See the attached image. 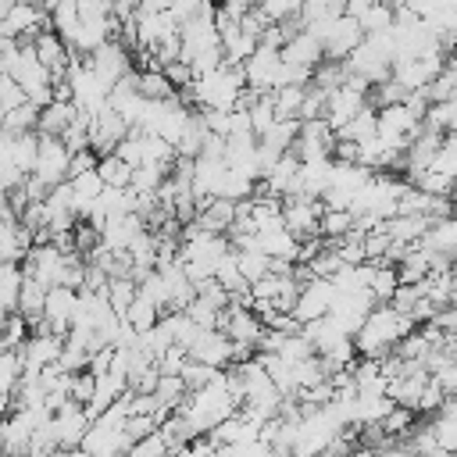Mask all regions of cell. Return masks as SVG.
<instances>
[{
  "mask_svg": "<svg viewBox=\"0 0 457 457\" xmlns=\"http://www.w3.org/2000/svg\"><path fill=\"white\" fill-rule=\"evenodd\" d=\"M407 332H414V318H411V314L396 311L393 303H375V307L368 311L364 325L357 328L353 343H357V353H361V357H378V361H382L386 353L396 350V343H400Z\"/></svg>",
  "mask_w": 457,
  "mask_h": 457,
  "instance_id": "6da1fadb",
  "label": "cell"
},
{
  "mask_svg": "<svg viewBox=\"0 0 457 457\" xmlns=\"http://www.w3.org/2000/svg\"><path fill=\"white\" fill-rule=\"evenodd\" d=\"M311 32L321 36L325 54H328V57H339V61H346V57L353 54V46L364 39L361 21L350 18V14H339V18H332V21H321V25H314Z\"/></svg>",
  "mask_w": 457,
  "mask_h": 457,
  "instance_id": "7a4b0ae2",
  "label": "cell"
},
{
  "mask_svg": "<svg viewBox=\"0 0 457 457\" xmlns=\"http://www.w3.org/2000/svg\"><path fill=\"white\" fill-rule=\"evenodd\" d=\"M68 257H71V253L57 250L54 243H36V246L25 253V271H29L32 278H39L46 289H50V286H64Z\"/></svg>",
  "mask_w": 457,
  "mask_h": 457,
  "instance_id": "3957f363",
  "label": "cell"
},
{
  "mask_svg": "<svg viewBox=\"0 0 457 457\" xmlns=\"http://www.w3.org/2000/svg\"><path fill=\"white\" fill-rule=\"evenodd\" d=\"M75 307H79V289L75 286H50L46 289V307H43V325L39 328H50L57 336H68L71 332ZM39 328H32V332H39Z\"/></svg>",
  "mask_w": 457,
  "mask_h": 457,
  "instance_id": "277c9868",
  "label": "cell"
},
{
  "mask_svg": "<svg viewBox=\"0 0 457 457\" xmlns=\"http://www.w3.org/2000/svg\"><path fill=\"white\" fill-rule=\"evenodd\" d=\"M129 132H132L129 118H125L121 111H114L111 104H107L104 111H96L93 121H89V143H93V150H96L100 157H104V154H114V146H118Z\"/></svg>",
  "mask_w": 457,
  "mask_h": 457,
  "instance_id": "5b68a950",
  "label": "cell"
},
{
  "mask_svg": "<svg viewBox=\"0 0 457 457\" xmlns=\"http://www.w3.org/2000/svg\"><path fill=\"white\" fill-rule=\"evenodd\" d=\"M39 161H36V175L46 182V186H57L68 179V168H71V146L61 139V136H46L39 132Z\"/></svg>",
  "mask_w": 457,
  "mask_h": 457,
  "instance_id": "8992f818",
  "label": "cell"
},
{
  "mask_svg": "<svg viewBox=\"0 0 457 457\" xmlns=\"http://www.w3.org/2000/svg\"><path fill=\"white\" fill-rule=\"evenodd\" d=\"M336 282L332 278H325V275H314V278H307L303 286H300V296H296V307H293V314L300 318V321H311V318H321V314H328L332 311V303H336Z\"/></svg>",
  "mask_w": 457,
  "mask_h": 457,
  "instance_id": "52a82bcc",
  "label": "cell"
},
{
  "mask_svg": "<svg viewBox=\"0 0 457 457\" xmlns=\"http://www.w3.org/2000/svg\"><path fill=\"white\" fill-rule=\"evenodd\" d=\"M86 61H89V68H93V71H96L111 89L118 86V79H121V75H129V71H132L129 46H125L121 39H107V43H104V46H96Z\"/></svg>",
  "mask_w": 457,
  "mask_h": 457,
  "instance_id": "ba28073f",
  "label": "cell"
},
{
  "mask_svg": "<svg viewBox=\"0 0 457 457\" xmlns=\"http://www.w3.org/2000/svg\"><path fill=\"white\" fill-rule=\"evenodd\" d=\"M243 68H246V86L268 93V89H275V82H278V71H282V50L261 43V46L253 50V57L243 61Z\"/></svg>",
  "mask_w": 457,
  "mask_h": 457,
  "instance_id": "9c48e42d",
  "label": "cell"
},
{
  "mask_svg": "<svg viewBox=\"0 0 457 457\" xmlns=\"http://www.w3.org/2000/svg\"><path fill=\"white\" fill-rule=\"evenodd\" d=\"M82 453H93V457H114V453H132V436L125 428H111V425H100L93 418L86 439H82Z\"/></svg>",
  "mask_w": 457,
  "mask_h": 457,
  "instance_id": "30bf717a",
  "label": "cell"
},
{
  "mask_svg": "<svg viewBox=\"0 0 457 457\" xmlns=\"http://www.w3.org/2000/svg\"><path fill=\"white\" fill-rule=\"evenodd\" d=\"M364 104H371L368 100V93H361V89H353V86H336V89H328V107H325V118H328V125L339 132Z\"/></svg>",
  "mask_w": 457,
  "mask_h": 457,
  "instance_id": "8fae6325",
  "label": "cell"
},
{
  "mask_svg": "<svg viewBox=\"0 0 457 457\" xmlns=\"http://www.w3.org/2000/svg\"><path fill=\"white\" fill-rule=\"evenodd\" d=\"M189 357L207 361L214 368H228L232 364V339H228V332H221V328H200L196 343L189 346Z\"/></svg>",
  "mask_w": 457,
  "mask_h": 457,
  "instance_id": "7c38bea8",
  "label": "cell"
},
{
  "mask_svg": "<svg viewBox=\"0 0 457 457\" xmlns=\"http://www.w3.org/2000/svg\"><path fill=\"white\" fill-rule=\"evenodd\" d=\"M282 57L289 61V64H307V68H318L328 54H325V43H321V36H314L311 29H300L286 46H282Z\"/></svg>",
  "mask_w": 457,
  "mask_h": 457,
  "instance_id": "4fadbf2b",
  "label": "cell"
},
{
  "mask_svg": "<svg viewBox=\"0 0 457 457\" xmlns=\"http://www.w3.org/2000/svg\"><path fill=\"white\" fill-rule=\"evenodd\" d=\"M428 225H432V218L425 211H400V214H393V218L382 221V228L393 239H403V243H421V236L428 232Z\"/></svg>",
  "mask_w": 457,
  "mask_h": 457,
  "instance_id": "5bb4252c",
  "label": "cell"
},
{
  "mask_svg": "<svg viewBox=\"0 0 457 457\" xmlns=\"http://www.w3.org/2000/svg\"><path fill=\"white\" fill-rule=\"evenodd\" d=\"M257 239H261V250H268L271 257L300 261V246H303V239H300L293 228L278 225V228H268V232H257Z\"/></svg>",
  "mask_w": 457,
  "mask_h": 457,
  "instance_id": "9a60e30c",
  "label": "cell"
},
{
  "mask_svg": "<svg viewBox=\"0 0 457 457\" xmlns=\"http://www.w3.org/2000/svg\"><path fill=\"white\" fill-rule=\"evenodd\" d=\"M21 286H25V264L4 261V268H0V311L4 314H14L18 311Z\"/></svg>",
  "mask_w": 457,
  "mask_h": 457,
  "instance_id": "2e32d148",
  "label": "cell"
},
{
  "mask_svg": "<svg viewBox=\"0 0 457 457\" xmlns=\"http://www.w3.org/2000/svg\"><path fill=\"white\" fill-rule=\"evenodd\" d=\"M75 118H79V104H75V100H50V104L39 111V132L61 136Z\"/></svg>",
  "mask_w": 457,
  "mask_h": 457,
  "instance_id": "e0dca14e",
  "label": "cell"
},
{
  "mask_svg": "<svg viewBox=\"0 0 457 457\" xmlns=\"http://www.w3.org/2000/svg\"><path fill=\"white\" fill-rule=\"evenodd\" d=\"M421 243H425L428 250H439V253L457 257V214L436 218V221L428 225V232L421 236Z\"/></svg>",
  "mask_w": 457,
  "mask_h": 457,
  "instance_id": "ac0fdd59",
  "label": "cell"
},
{
  "mask_svg": "<svg viewBox=\"0 0 457 457\" xmlns=\"http://www.w3.org/2000/svg\"><path fill=\"white\" fill-rule=\"evenodd\" d=\"M357 21H361L364 36H371V32H389V29L396 25V4H393V0H375Z\"/></svg>",
  "mask_w": 457,
  "mask_h": 457,
  "instance_id": "d6986e66",
  "label": "cell"
},
{
  "mask_svg": "<svg viewBox=\"0 0 457 457\" xmlns=\"http://www.w3.org/2000/svg\"><path fill=\"white\" fill-rule=\"evenodd\" d=\"M339 136H346V139H368V136H378V107H375V104H364V107L339 129Z\"/></svg>",
  "mask_w": 457,
  "mask_h": 457,
  "instance_id": "ffe728a7",
  "label": "cell"
},
{
  "mask_svg": "<svg viewBox=\"0 0 457 457\" xmlns=\"http://www.w3.org/2000/svg\"><path fill=\"white\" fill-rule=\"evenodd\" d=\"M168 171H171L168 164L143 161V164H136V168H132V182H129V186H132L136 193H157V189H161V182L168 179Z\"/></svg>",
  "mask_w": 457,
  "mask_h": 457,
  "instance_id": "44dd1931",
  "label": "cell"
},
{
  "mask_svg": "<svg viewBox=\"0 0 457 457\" xmlns=\"http://www.w3.org/2000/svg\"><path fill=\"white\" fill-rule=\"evenodd\" d=\"M161 314H164V311H161V303H157V300H150L146 293H139V296L132 300V307L125 311V321H132L139 332H146V328H154V325L161 321Z\"/></svg>",
  "mask_w": 457,
  "mask_h": 457,
  "instance_id": "7402d4cb",
  "label": "cell"
},
{
  "mask_svg": "<svg viewBox=\"0 0 457 457\" xmlns=\"http://www.w3.org/2000/svg\"><path fill=\"white\" fill-rule=\"evenodd\" d=\"M139 93L150 96V100H164V96H175L179 89H175V82L168 79L164 68H146V71H139Z\"/></svg>",
  "mask_w": 457,
  "mask_h": 457,
  "instance_id": "603a6c76",
  "label": "cell"
},
{
  "mask_svg": "<svg viewBox=\"0 0 457 457\" xmlns=\"http://www.w3.org/2000/svg\"><path fill=\"white\" fill-rule=\"evenodd\" d=\"M132 168H136V164H129V161L118 157V154H104L100 164H96V171L104 175V182H107V186H121V189L132 182Z\"/></svg>",
  "mask_w": 457,
  "mask_h": 457,
  "instance_id": "cb8c5ba5",
  "label": "cell"
},
{
  "mask_svg": "<svg viewBox=\"0 0 457 457\" xmlns=\"http://www.w3.org/2000/svg\"><path fill=\"white\" fill-rule=\"evenodd\" d=\"M271 96H275V111H278V118H300L307 86H278V89H271Z\"/></svg>",
  "mask_w": 457,
  "mask_h": 457,
  "instance_id": "d4e9b609",
  "label": "cell"
},
{
  "mask_svg": "<svg viewBox=\"0 0 457 457\" xmlns=\"http://www.w3.org/2000/svg\"><path fill=\"white\" fill-rule=\"evenodd\" d=\"M353 211L350 207H325V214H321V236H328V239H343L350 228H353Z\"/></svg>",
  "mask_w": 457,
  "mask_h": 457,
  "instance_id": "484cf974",
  "label": "cell"
},
{
  "mask_svg": "<svg viewBox=\"0 0 457 457\" xmlns=\"http://www.w3.org/2000/svg\"><path fill=\"white\" fill-rule=\"evenodd\" d=\"M39 104H21V107H14V111H4V129H11V132H29V129H39Z\"/></svg>",
  "mask_w": 457,
  "mask_h": 457,
  "instance_id": "4316f807",
  "label": "cell"
},
{
  "mask_svg": "<svg viewBox=\"0 0 457 457\" xmlns=\"http://www.w3.org/2000/svg\"><path fill=\"white\" fill-rule=\"evenodd\" d=\"M371 289H375L378 303H389L393 293L400 289V271H396V264H378V268H375V282H371Z\"/></svg>",
  "mask_w": 457,
  "mask_h": 457,
  "instance_id": "83f0119b",
  "label": "cell"
},
{
  "mask_svg": "<svg viewBox=\"0 0 457 457\" xmlns=\"http://www.w3.org/2000/svg\"><path fill=\"white\" fill-rule=\"evenodd\" d=\"M21 104H29V89L14 79V75H0V111H14V107H21Z\"/></svg>",
  "mask_w": 457,
  "mask_h": 457,
  "instance_id": "f1b7e54d",
  "label": "cell"
},
{
  "mask_svg": "<svg viewBox=\"0 0 457 457\" xmlns=\"http://www.w3.org/2000/svg\"><path fill=\"white\" fill-rule=\"evenodd\" d=\"M414 407H407V403H396L386 418H382V428L389 432V436H411V428H414Z\"/></svg>",
  "mask_w": 457,
  "mask_h": 457,
  "instance_id": "f546056e",
  "label": "cell"
},
{
  "mask_svg": "<svg viewBox=\"0 0 457 457\" xmlns=\"http://www.w3.org/2000/svg\"><path fill=\"white\" fill-rule=\"evenodd\" d=\"M157 453H171V443H168V436L161 432V425H157L154 432H146L143 439L132 443V457H157Z\"/></svg>",
  "mask_w": 457,
  "mask_h": 457,
  "instance_id": "4dcf8cb0",
  "label": "cell"
},
{
  "mask_svg": "<svg viewBox=\"0 0 457 457\" xmlns=\"http://www.w3.org/2000/svg\"><path fill=\"white\" fill-rule=\"evenodd\" d=\"M214 371H218L214 364L189 357V361H186V368H182V378H186V386H189V389H200V386H207V382L214 378Z\"/></svg>",
  "mask_w": 457,
  "mask_h": 457,
  "instance_id": "1f68e13d",
  "label": "cell"
},
{
  "mask_svg": "<svg viewBox=\"0 0 457 457\" xmlns=\"http://www.w3.org/2000/svg\"><path fill=\"white\" fill-rule=\"evenodd\" d=\"M93 389H96V371H89V368L75 371V378H71V400L89 403L93 400Z\"/></svg>",
  "mask_w": 457,
  "mask_h": 457,
  "instance_id": "d6a6232c",
  "label": "cell"
},
{
  "mask_svg": "<svg viewBox=\"0 0 457 457\" xmlns=\"http://www.w3.org/2000/svg\"><path fill=\"white\" fill-rule=\"evenodd\" d=\"M161 421H157V414H129V421H125V432L132 436V443L136 439H143L146 432H154Z\"/></svg>",
  "mask_w": 457,
  "mask_h": 457,
  "instance_id": "836d02e7",
  "label": "cell"
},
{
  "mask_svg": "<svg viewBox=\"0 0 457 457\" xmlns=\"http://www.w3.org/2000/svg\"><path fill=\"white\" fill-rule=\"evenodd\" d=\"M218 7L228 14V18H236V21H243L253 7H257V0H218Z\"/></svg>",
  "mask_w": 457,
  "mask_h": 457,
  "instance_id": "e575fe53",
  "label": "cell"
},
{
  "mask_svg": "<svg viewBox=\"0 0 457 457\" xmlns=\"http://www.w3.org/2000/svg\"><path fill=\"white\" fill-rule=\"evenodd\" d=\"M111 11L125 21V18H136V11H139V0H111Z\"/></svg>",
  "mask_w": 457,
  "mask_h": 457,
  "instance_id": "d590c367",
  "label": "cell"
},
{
  "mask_svg": "<svg viewBox=\"0 0 457 457\" xmlns=\"http://www.w3.org/2000/svg\"><path fill=\"white\" fill-rule=\"evenodd\" d=\"M371 4H375V0H346V14H350V18H361Z\"/></svg>",
  "mask_w": 457,
  "mask_h": 457,
  "instance_id": "8d00e7d4",
  "label": "cell"
},
{
  "mask_svg": "<svg viewBox=\"0 0 457 457\" xmlns=\"http://www.w3.org/2000/svg\"><path fill=\"white\" fill-rule=\"evenodd\" d=\"M453 207H457V189H453Z\"/></svg>",
  "mask_w": 457,
  "mask_h": 457,
  "instance_id": "74e56055",
  "label": "cell"
}]
</instances>
